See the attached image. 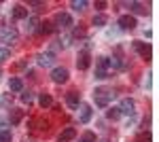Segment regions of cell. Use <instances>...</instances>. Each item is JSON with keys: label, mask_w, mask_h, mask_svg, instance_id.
<instances>
[{"label": "cell", "mask_w": 159, "mask_h": 142, "mask_svg": "<svg viewBox=\"0 0 159 142\" xmlns=\"http://www.w3.org/2000/svg\"><path fill=\"white\" fill-rule=\"evenodd\" d=\"M112 98H115L112 89H104V87H100V89H96V91H93L96 106H100V108H106L110 102H112Z\"/></svg>", "instance_id": "6da1fadb"}, {"label": "cell", "mask_w": 159, "mask_h": 142, "mask_svg": "<svg viewBox=\"0 0 159 142\" xmlns=\"http://www.w3.org/2000/svg\"><path fill=\"white\" fill-rule=\"evenodd\" d=\"M17 38H19V32H17L13 25H4V28L0 30V43H4V45L17 43Z\"/></svg>", "instance_id": "7a4b0ae2"}, {"label": "cell", "mask_w": 159, "mask_h": 142, "mask_svg": "<svg viewBox=\"0 0 159 142\" xmlns=\"http://www.w3.org/2000/svg\"><path fill=\"white\" fill-rule=\"evenodd\" d=\"M117 108H119V112H121V115H129V117L136 115V102L132 100V98H123L121 104H119Z\"/></svg>", "instance_id": "3957f363"}, {"label": "cell", "mask_w": 159, "mask_h": 142, "mask_svg": "<svg viewBox=\"0 0 159 142\" xmlns=\"http://www.w3.org/2000/svg\"><path fill=\"white\" fill-rule=\"evenodd\" d=\"M134 51L140 55L142 59H151V45L142 43V40H134Z\"/></svg>", "instance_id": "277c9868"}, {"label": "cell", "mask_w": 159, "mask_h": 142, "mask_svg": "<svg viewBox=\"0 0 159 142\" xmlns=\"http://www.w3.org/2000/svg\"><path fill=\"white\" fill-rule=\"evenodd\" d=\"M36 64H38V66H43V68H49V66L55 64V55H53L51 51L38 53V55H36Z\"/></svg>", "instance_id": "5b68a950"}, {"label": "cell", "mask_w": 159, "mask_h": 142, "mask_svg": "<svg viewBox=\"0 0 159 142\" xmlns=\"http://www.w3.org/2000/svg\"><path fill=\"white\" fill-rule=\"evenodd\" d=\"M68 76H70V74H68V70H66V68H61V66H57V68H53V70H51V79H53V83H66V81H68Z\"/></svg>", "instance_id": "8992f818"}, {"label": "cell", "mask_w": 159, "mask_h": 142, "mask_svg": "<svg viewBox=\"0 0 159 142\" xmlns=\"http://www.w3.org/2000/svg\"><path fill=\"white\" fill-rule=\"evenodd\" d=\"M117 25H119L121 30H134L138 24H136V17H134V15H121V17H119V21H117Z\"/></svg>", "instance_id": "52a82bcc"}, {"label": "cell", "mask_w": 159, "mask_h": 142, "mask_svg": "<svg viewBox=\"0 0 159 142\" xmlns=\"http://www.w3.org/2000/svg\"><path fill=\"white\" fill-rule=\"evenodd\" d=\"M55 24L60 25V28H72L74 21H72V17H70L68 13H57V15H55Z\"/></svg>", "instance_id": "ba28073f"}, {"label": "cell", "mask_w": 159, "mask_h": 142, "mask_svg": "<svg viewBox=\"0 0 159 142\" xmlns=\"http://www.w3.org/2000/svg\"><path fill=\"white\" fill-rule=\"evenodd\" d=\"M89 64H91V57H89V51L85 49V51L79 53V57H76V66H79V70H87Z\"/></svg>", "instance_id": "9c48e42d"}, {"label": "cell", "mask_w": 159, "mask_h": 142, "mask_svg": "<svg viewBox=\"0 0 159 142\" xmlns=\"http://www.w3.org/2000/svg\"><path fill=\"white\" fill-rule=\"evenodd\" d=\"M25 21V32H28V34H32V32H36L38 30V25H40V19H38L36 15H30V17H28V19H24Z\"/></svg>", "instance_id": "30bf717a"}, {"label": "cell", "mask_w": 159, "mask_h": 142, "mask_svg": "<svg viewBox=\"0 0 159 142\" xmlns=\"http://www.w3.org/2000/svg\"><path fill=\"white\" fill-rule=\"evenodd\" d=\"M66 104L72 108V110H76V108L81 106V95L76 94V91H70V94L66 95Z\"/></svg>", "instance_id": "8fae6325"}, {"label": "cell", "mask_w": 159, "mask_h": 142, "mask_svg": "<svg viewBox=\"0 0 159 142\" xmlns=\"http://www.w3.org/2000/svg\"><path fill=\"white\" fill-rule=\"evenodd\" d=\"M74 138H76V130H74V127H66V130L57 136V142H70V140H74Z\"/></svg>", "instance_id": "7c38bea8"}, {"label": "cell", "mask_w": 159, "mask_h": 142, "mask_svg": "<svg viewBox=\"0 0 159 142\" xmlns=\"http://www.w3.org/2000/svg\"><path fill=\"white\" fill-rule=\"evenodd\" d=\"M89 119H91V106H89V104H81L79 121H81V123H89Z\"/></svg>", "instance_id": "4fadbf2b"}, {"label": "cell", "mask_w": 159, "mask_h": 142, "mask_svg": "<svg viewBox=\"0 0 159 142\" xmlns=\"http://www.w3.org/2000/svg\"><path fill=\"white\" fill-rule=\"evenodd\" d=\"M9 91H13V94H21V91H24V81L17 79V76H13L11 81H9Z\"/></svg>", "instance_id": "5bb4252c"}, {"label": "cell", "mask_w": 159, "mask_h": 142, "mask_svg": "<svg viewBox=\"0 0 159 142\" xmlns=\"http://www.w3.org/2000/svg\"><path fill=\"white\" fill-rule=\"evenodd\" d=\"M11 15H13V19H28V9L21 7V4H15Z\"/></svg>", "instance_id": "9a60e30c"}, {"label": "cell", "mask_w": 159, "mask_h": 142, "mask_svg": "<svg viewBox=\"0 0 159 142\" xmlns=\"http://www.w3.org/2000/svg\"><path fill=\"white\" fill-rule=\"evenodd\" d=\"M38 104L43 108H49V106H53V98H51L49 94H40L38 95Z\"/></svg>", "instance_id": "2e32d148"}, {"label": "cell", "mask_w": 159, "mask_h": 142, "mask_svg": "<svg viewBox=\"0 0 159 142\" xmlns=\"http://www.w3.org/2000/svg\"><path fill=\"white\" fill-rule=\"evenodd\" d=\"M21 117H24V110H19V108H13L11 110V125H17L19 121H21Z\"/></svg>", "instance_id": "e0dca14e"}, {"label": "cell", "mask_w": 159, "mask_h": 142, "mask_svg": "<svg viewBox=\"0 0 159 142\" xmlns=\"http://www.w3.org/2000/svg\"><path fill=\"white\" fill-rule=\"evenodd\" d=\"M106 21H108V19H106V15L98 13V15H93V21H91V24L96 25V28H104V25H106Z\"/></svg>", "instance_id": "ac0fdd59"}, {"label": "cell", "mask_w": 159, "mask_h": 142, "mask_svg": "<svg viewBox=\"0 0 159 142\" xmlns=\"http://www.w3.org/2000/svg\"><path fill=\"white\" fill-rule=\"evenodd\" d=\"M53 30H55V25L51 24V21H45V24H40V25H38V30H36V32H40V34H51Z\"/></svg>", "instance_id": "d6986e66"}, {"label": "cell", "mask_w": 159, "mask_h": 142, "mask_svg": "<svg viewBox=\"0 0 159 142\" xmlns=\"http://www.w3.org/2000/svg\"><path fill=\"white\" fill-rule=\"evenodd\" d=\"M108 62H110V68H115V70L125 68V62H121V57H108Z\"/></svg>", "instance_id": "ffe728a7"}, {"label": "cell", "mask_w": 159, "mask_h": 142, "mask_svg": "<svg viewBox=\"0 0 159 142\" xmlns=\"http://www.w3.org/2000/svg\"><path fill=\"white\" fill-rule=\"evenodd\" d=\"M70 7H72L76 13H81V11H85V9H87V2H85V0H72Z\"/></svg>", "instance_id": "44dd1931"}, {"label": "cell", "mask_w": 159, "mask_h": 142, "mask_svg": "<svg viewBox=\"0 0 159 142\" xmlns=\"http://www.w3.org/2000/svg\"><path fill=\"white\" fill-rule=\"evenodd\" d=\"M98 68H102V70H108L110 68V62L106 55H102V57H98Z\"/></svg>", "instance_id": "7402d4cb"}, {"label": "cell", "mask_w": 159, "mask_h": 142, "mask_svg": "<svg viewBox=\"0 0 159 142\" xmlns=\"http://www.w3.org/2000/svg\"><path fill=\"white\" fill-rule=\"evenodd\" d=\"M106 117L112 119V121H117V119L121 117V112H119V108H108V110H106Z\"/></svg>", "instance_id": "603a6c76"}, {"label": "cell", "mask_w": 159, "mask_h": 142, "mask_svg": "<svg viewBox=\"0 0 159 142\" xmlns=\"http://www.w3.org/2000/svg\"><path fill=\"white\" fill-rule=\"evenodd\" d=\"M127 7H129V9H132L134 13H147V9H144V7H142L140 2H129Z\"/></svg>", "instance_id": "cb8c5ba5"}, {"label": "cell", "mask_w": 159, "mask_h": 142, "mask_svg": "<svg viewBox=\"0 0 159 142\" xmlns=\"http://www.w3.org/2000/svg\"><path fill=\"white\" fill-rule=\"evenodd\" d=\"M21 102H24V104H32V102H34V94H32V91H24V94H21Z\"/></svg>", "instance_id": "d4e9b609"}, {"label": "cell", "mask_w": 159, "mask_h": 142, "mask_svg": "<svg viewBox=\"0 0 159 142\" xmlns=\"http://www.w3.org/2000/svg\"><path fill=\"white\" fill-rule=\"evenodd\" d=\"M79 142H96V134H91V131H85V134L79 138Z\"/></svg>", "instance_id": "484cf974"}, {"label": "cell", "mask_w": 159, "mask_h": 142, "mask_svg": "<svg viewBox=\"0 0 159 142\" xmlns=\"http://www.w3.org/2000/svg\"><path fill=\"white\" fill-rule=\"evenodd\" d=\"M70 43H72V36L70 34L60 36V47H70Z\"/></svg>", "instance_id": "4316f807"}, {"label": "cell", "mask_w": 159, "mask_h": 142, "mask_svg": "<svg viewBox=\"0 0 159 142\" xmlns=\"http://www.w3.org/2000/svg\"><path fill=\"white\" fill-rule=\"evenodd\" d=\"M93 76H96V79H100V81H104V79H108V70H102V68H96V72H93Z\"/></svg>", "instance_id": "83f0119b"}, {"label": "cell", "mask_w": 159, "mask_h": 142, "mask_svg": "<svg viewBox=\"0 0 159 142\" xmlns=\"http://www.w3.org/2000/svg\"><path fill=\"white\" fill-rule=\"evenodd\" d=\"M11 130H0V142H11Z\"/></svg>", "instance_id": "f1b7e54d"}, {"label": "cell", "mask_w": 159, "mask_h": 142, "mask_svg": "<svg viewBox=\"0 0 159 142\" xmlns=\"http://www.w3.org/2000/svg\"><path fill=\"white\" fill-rule=\"evenodd\" d=\"M11 57V51L7 47H0V62H4V59H9Z\"/></svg>", "instance_id": "f546056e"}, {"label": "cell", "mask_w": 159, "mask_h": 142, "mask_svg": "<svg viewBox=\"0 0 159 142\" xmlns=\"http://www.w3.org/2000/svg\"><path fill=\"white\" fill-rule=\"evenodd\" d=\"M11 94H7V95H0V106H9L11 104Z\"/></svg>", "instance_id": "4dcf8cb0"}, {"label": "cell", "mask_w": 159, "mask_h": 142, "mask_svg": "<svg viewBox=\"0 0 159 142\" xmlns=\"http://www.w3.org/2000/svg\"><path fill=\"white\" fill-rule=\"evenodd\" d=\"M136 140L138 142H151V134H148V131H142V134H138Z\"/></svg>", "instance_id": "1f68e13d"}, {"label": "cell", "mask_w": 159, "mask_h": 142, "mask_svg": "<svg viewBox=\"0 0 159 142\" xmlns=\"http://www.w3.org/2000/svg\"><path fill=\"white\" fill-rule=\"evenodd\" d=\"M134 123H136V117H134V115H132V117H129V119H127V121H125V127H132Z\"/></svg>", "instance_id": "d6a6232c"}, {"label": "cell", "mask_w": 159, "mask_h": 142, "mask_svg": "<svg viewBox=\"0 0 159 142\" xmlns=\"http://www.w3.org/2000/svg\"><path fill=\"white\" fill-rule=\"evenodd\" d=\"M96 9H98V11H104V9H106V2H102V0L96 2Z\"/></svg>", "instance_id": "836d02e7"}, {"label": "cell", "mask_w": 159, "mask_h": 142, "mask_svg": "<svg viewBox=\"0 0 159 142\" xmlns=\"http://www.w3.org/2000/svg\"><path fill=\"white\" fill-rule=\"evenodd\" d=\"M144 87H147V89H151V74L147 76V81H144Z\"/></svg>", "instance_id": "e575fe53"}, {"label": "cell", "mask_w": 159, "mask_h": 142, "mask_svg": "<svg viewBox=\"0 0 159 142\" xmlns=\"http://www.w3.org/2000/svg\"><path fill=\"white\" fill-rule=\"evenodd\" d=\"M102 142H106V140H102Z\"/></svg>", "instance_id": "d590c367"}]
</instances>
